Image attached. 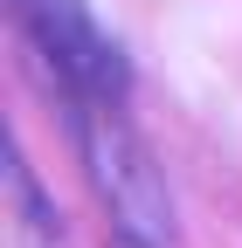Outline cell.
Here are the masks:
<instances>
[{
    "label": "cell",
    "instance_id": "obj_2",
    "mask_svg": "<svg viewBox=\"0 0 242 248\" xmlns=\"http://www.w3.org/2000/svg\"><path fill=\"white\" fill-rule=\"evenodd\" d=\"M14 14L28 28V42L42 48V62L83 104H118L125 97V55L104 42V28L90 21L76 0H14Z\"/></svg>",
    "mask_w": 242,
    "mask_h": 248
},
{
    "label": "cell",
    "instance_id": "obj_3",
    "mask_svg": "<svg viewBox=\"0 0 242 248\" xmlns=\"http://www.w3.org/2000/svg\"><path fill=\"white\" fill-rule=\"evenodd\" d=\"M111 248H145V241H125V234H118V241H111Z\"/></svg>",
    "mask_w": 242,
    "mask_h": 248
},
{
    "label": "cell",
    "instance_id": "obj_1",
    "mask_svg": "<svg viewBox=\"0 0 242 248\" xmlns=\"http://www.w3.org/2000/svg\"><path fill=\"white\" fill-rule=\"evenodd\" d=\"M83 159H90V186H97V200L111 214V234L145 241V248H166V234H173L166 179L153 166V152H145V138L125 117H111V104H90L83 110Z\"/></svg>",
    "mask_w": 242,
    "mask_h": 248
}]
</instances>
